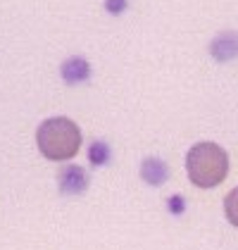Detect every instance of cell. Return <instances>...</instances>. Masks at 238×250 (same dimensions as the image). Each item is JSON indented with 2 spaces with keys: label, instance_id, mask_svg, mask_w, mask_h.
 <instances>
[{
  "label": "cell",
  "instance_id": "obj_8",
  "mask_svg": "<svg viewBox=\"0 0 238 250\" xmlns=\"http://www.w3.org/2000/svg\"><path fill=\"white\" fill-rule=\"evenodd\" d=\"M224 214H226V219L234 227H238V186L226 195V200H224Z\"/></svg>",
  "mask_w": 238,
  "mask_h": 250
},
{
  "label": "cell",
  "instance_id": "obj_1",
  "mask_svg": "<svg viewBox=\"0 0 238 250\" xmlns=\"http://www.w3.org/2000/svg\"><path fill=\"white\" fill-rule=\"evenodd\" d=\"M186 172L198 188H215L226 179L229 155L212 141L196 143L186 155Z\"/></svg>",
  "mask_w": 238,
  "mask_h": 250
},
{
  "label": "cell",
  "instance_id": "obj_9",
  "mask_svg": "<svg viewBox=\"0 0 238 250\" xmlns=\"http://www.w3.org/2000/svg\"><path fill=\"white\" fill-rule=\"evenodd\" d=\"M129 7V0H105V10L110 15H121Z\"/></svg>",
  "mask_w": 238,
  "mask_h": 250
},
{
  "label": "cell",
  "instance_id": "obj_2",
  "mask_svg": "<svg viewBox=\"0 0 238 250\" xmlns=\"http://www.w3.org/2000/svg\"><path fill=\"white\" fill-rule=\"evenodd\" d=\"M39 150L48 160L64 162L72 160L81 148V129L67 117H50L36 131Z\"/></svg>",
  "mask_w": 238,
  "mask_h": 250
},
{
  "label": "cell",
  "instance_id": "obj_4",
  "mask_svg": "<svg viewBox=\"0 0 238 250\" xmlns=\"http://www.w3.org/2000/svg\"><path fill=\"white\" fill-rule=\"evenodd\" d=\"M210 55L217 62H231L238 58V34L236 31H221L210 43Z\"/></svg>",
  "mask_w": 238,
  "mask_h": 250
},
{
  "label": "cell",
  "instance_id": "obj_6",
  "mask_svg": "<svg viewBox=\"0 0 238 250\" xmlns=\"http://www.w3.org/2000/svg\"><path fill=\"white\" fill-rule=\"evenodd\" d=\"M140 179L150 186H162L169 179V167L159 157H145L140 162Z\"/></svg>",
  "mask_w": 238,
  "mask_h": 250
},
{
  "label": "cell",
  "instance_id": "obj_3",
  "mask_svg": "<svg viewBox=\"0 0 238 250\" xmlns=\"http://www.w3.org/2000/svg\"><path fill=\"white\" fill-rule=\"evenodd\" d=\"M58 184L60 191L64 195H81V193L88 188L91 179H88V172L79 167V165H67L58 172Z\"/></svg>",
  "mask_w": 238,
  "mask_h": 250
},
{
  "label": "cell",
  "instance_id": "obj_7",
  "mask_svg": "<svg viewBox=\"0 0 238 250\" xmlns=\"http://www.w3.org/2000/svg\"><path fill=\"white\" fill-rule=\"evenodd\" d=\"M110 157H112V150H110V146H107L105 141H93V143L88 146V160H91L93 167L107 165Z\"/></svg>",
  "mask_w": 238,
  "mask_h": 250
},
{
  "label": "cell",
  "instance_id": "obj_5",
  "mask_svg": "<svg viewBox=\"0 0 238 250\" xmlns=\"http://www.w3.org/2000/svg\"><path fill=\"white\" fill-rule=\"evenodd\" d=\"M60 74H62V81L69 83V86H77V83H83L91 79V64L86 58H67L60 67Z\"/></svg>",
  "mask_w": 238,
  "mask_h": 250
},
{
  "label": "cell",
  "instance_id": "obj_10",
  "mask_svg": "<svg viewBox=\"0 0 238 250\" xmlns=\"http://www.w3.org/2000/svg\"><path fill=\"white\" fill-rule=\"evenodd\" d=\"M167 208H169L172 214H183V210H186V200H183L181 195H172V198L167 200Z\"/></svg>",
  "mask_w": 238,
  "mask_h": 250
}]
</instances>
